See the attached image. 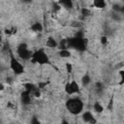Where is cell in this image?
I'll list each match as a JSON object with an SVG mask.
<instances>
[{
    "label": "cell",
    "instance_id": "obj_1",
    "mask_svg": "<svg viewBox=\"0 0 124 124\" xmlns=\"http://www.w3.org/2000/svg\"><path fill=\"white\" fill-rule=\"evenodd\" d=\"M65 106L70 113L74 115H78L82 111L84 104L79 98H70L66 101Z\"/></svg>",
    "mask_w": 124,
    "mask_h": 124
},
{
    "label": "cell",
    "instance_id": "obj_2",
    "mask_svg": "<svg viewBox=\"0 0 124 124\" xmlns=\"http://www.w3.org/2000/svg\"><path fill=\"white\" fill-rule=\"evenodd\" d=\"M67 45H68V48L71 47L78 51H84L86 49V43L83 37L76 36L74 38L67 39Z\"/></svg>",
    "mask_w": 124,
    "mask_h": 124
},
{
    "label": "cell",
    "instance_id": "obj_3",
    "mask_svg": "<svg viewBox=\"0 0 124 124\" xmlns=\"http://www.w3.org/2000/svg\"><path fill=\"white\" fill-rule=\"evenodd\" d=\"M30 60H31L32 63H38L40 65L47 64L49 62V58H48L47 54L46 53V51L43 48H40V49L36 50L35 52H33L32 57H31Z\"/></svg>",
    "mask_w": 124,
    "mask_h": 124
},
{
    "label": "cell",
    "instance_id": "obj_4",
    "mask_svg": "<svg viewBox=\"0 0 124 124\" xmlns=\"http://www.w3.org/2000/svg\"><path fill=\"white\" fill-rule=\"evenodd\" d=\"M10 68L16 75H22L24 73L23 65L16 58L13 53L10 54Z\"/></svg>",
    "mask_w": 124,
    "mask_h": 124
},
{
    "label": "cell",
    "instance_id": "obj_5",
    "mask_svg": "<svg viewBox=\"0 0 124 124\" xmlns=\"http://www.w3.org/2000/svg\"><path fill=\"white\" fill-rule=\"evenodd\" d=\"M16 53L18 55L19 58L23 59V60H29L32 57L33 52L30 51V49L28 48V46L25 43H21L17 46L16 47Z\"/></svg>",
    "mask_w": 124,
    "mask_h": 124
},
{
    "label": "cell",
    "instance_id": "obj_6",
    "mask_svg": "<svg viewBox=\"0 0 124 124\" xmlns=\"http://www.w3.org/2000/svg\"><path fill=\"white\" fill-rule=\"evenodd\" d=\"M64 90L68 95H73V94L79 93L80 89H79V85L78 84V82L75 79H73V80L66 83V85L64 87Z\"/></svg>",
    "mask_w": 124,
    "mask_h": 124
},
{
    "label": "cell",
    "instance_id": "obj_7",
    "mask_svg": "<svg viewBox=\"0 0 124 124\" xmlns=\"http://www.w3.org/2000/svg\"><path fill=\"white\" fill-rule=\"evenodd\" d=\"M82 120L86 123H95L96 122V119L94 117V115L92 114L91 111H85L82 113Z\"/></svg>",
    "mask_w": 124,
    "mask_h": 124
},
{
    "label": "cell",
    "instance_id": "obj_8",
    "mask_svg": "<svg viewBox=\"0 0 124 124\" xmlns=\"http://www.w3.org/2000/svg\"><path fill=\"white\" fill-rule=\"evenodd\" d=\"M31 96L32 94L28 91V90H25L21 93V102L23 105H29L31 103Z\"/></svg>",
    "mask_w": 124,
    "mask_h": 124
},
{
    "label": "cell",
    "instance_id": "obj_9",
    "mask_svg": "<svg viewBox=\"0 0 124 124\" xmlns=\"http://www.w3.org/2000/svg\"><path fill=\"white\" fill-rule=\"evenodd\" d=\"M58 45L59 44L57 43V41L51 36H49L46 41V46L48 47V48H55V47L58 46Z\"/></svg>",
    "mask_w": 124,
    "mask_h": 124
},
{
    "label": "cell",
    "instance_id": "obj_10",
    "mask_svg": "<svg viewBox=\"0 0 124 124\" xmlns=\"http://www.w3.org/2000/svg\"><path fill=\"white\" fill-rule=\"evenodd\" d=\"M58 3L62 8L66 10H71L74 8L73 0H58Z\"/></svg>",
    "mask_w": 124,
    "mask_h": 124
},
{
    "label": "cell",
    "instance_id": "obj_11",
    "mask_svg": "<svg viewBox=\"0 0 124 124\" xmlns=\"http://www.w3.org/2000/svg\"><path fill=\"white\" fill-rule=\"evenodd\" d=\"M30 29H31L33 32H36V33H40V32H42V31H43V29H44V26H43V24H42L41 22L37 21V22L33 23V24L30 26Z\"/></svg>",
    "mask_w": 124,
    "mask_h": 124
},
{
    "label": "cell",
    "instance_id": "obj_12",
    "mask_svg": "<svg viewBox=\"0 0 124 124\" xmlns=\"http://www.w3.org/2000/svg\"><path fill=\"white\" fill-rule=\"evenodd\" d=\"M92 6L97 9H104L106 8L107 3H106V0H93Z\"/></svg>",
    "mask_w": 124,
    "mask_h": 124
},
{
    "label": "cell",
    "instance_id": "obj_13",
    "mask_svg": "<svg viewBox=\"0 0 124 124\" xmlns=\"http://www.w3.org/2000/svg\"><path fill=\"white\" fill-rule=\"evenodd\" d=\"M93 109H94L95 112H97V113H101V112L104 111V107L101 105L100 102L96 101V102L93 104Z\"/></svg>",
    "mask_w": 124,
    "mask_h": 124
},
{
    "label": "cell",
    "instance_id": "obj_14",
    "mask_svg": "<svg viewBox=\"0 0 124 124\" xmlns=\"http://www.w3.org/2000/svg\"><path fill=\"white\" fill-rule=\"evenodd\" d=\"M59 56L61 58H68L71 56V51L68 49V48H65V49H60L59 52H58Z\"/></svg>",
    "mask_w": 124,
    "mask_h": 124
},
{
    "label": "cell",
    "instance_id": "obj_15",
    "mask_svg": "<svg viewBox=\"0 0 124 124\" xmlns=\"http://www.w3.org/2000/svg\"><path fill=\"white\" fill-rule=\"evenodd\" d=\"M90 82H91V78H90L88 75H84V76L81 78V83H82L83 85H88Z\"/></svg>",
    "mask_w": 124,
    "mask_h": 124
},
{
    "label": "cell",
    "instance_id": "obj_16",
    "mask_svg": "<svg viewBox=\"0 0 124 124\" xmlns=\"http://www.w3.org/2000/svg\"><path fill=\"white\" fill-rule=\"evenodd\" d=\"M119 76H120V84H124V70L119 71Z\"/></svg>",
    "mask_w": 124,
    "mask_h": 124
},
{
    "label": "cell",
    "instance_id": "obj_17",
    "mask_svg": "<svg viewBox=\"0 0 124 124\" xmlns=\"http://www.w3.org/2000/svg\"><path fill=\"white\" fill-rule=\"evenodd\" d=\"M101 44H102V45H104V46H106V45L108 44V38H107L106 36L101 37Z\"/></svg>",
    "mask_w": 124,
    "mask_h": 124
},
{
    "label": "cell",
    "instance_id": "obj_18",
    "mask_svg": "<svg viewBox=\"0 0 124 124\" xmlns=\"http://www.w3.org/2000/svg\"><path fill=\"white\" fill-rule=\"evenodd\" d=\"M72 68H73V67H72V64H71V63H69V62L66 63V69H67V71H68L69 73L72 72Z\"/></svg>",
    "mask_w": 124,
    "mask_h": 124
},
{
    "label": "cell",
    "instance_id": "obj_19",
    "mask_svg": "<svg viewBox=\"0 0 124 124\" xmlns=\"http://www.w3.org/2000/svg\"><path fill=\"white\" fill-rule=\"evenodd\" d=\"M22 1H23V2H26V3H28V2H30L31 0H22Z\"/></svg>",
    "mask_w": 124,
    "mask_h": 124
},
{
    "label": "cell",
    "instance_id": "obj_20",
    "mask_svg": "<svg viewBox=\"0 0 124 124\" xmlns=\"http://www.w3.org/2000/svg\"><path fill=\"white\" fill-rule=\"evenodd\" d=\"M106 1H107V0H106Z\"/></svg>",
    "mask_w": 124,
    "mask_h": 124
}]
</instances>
